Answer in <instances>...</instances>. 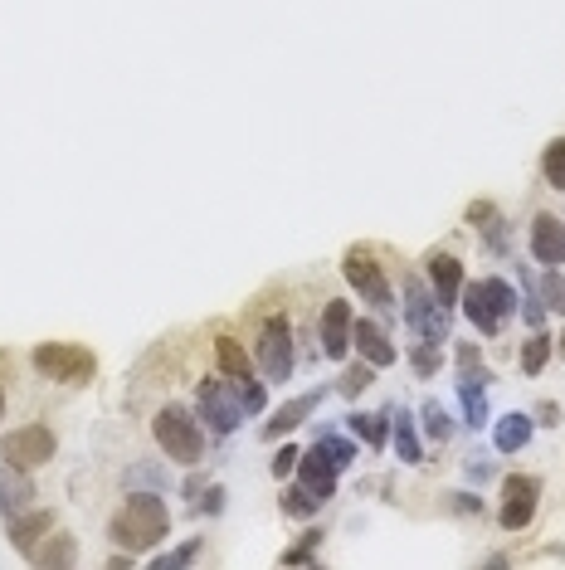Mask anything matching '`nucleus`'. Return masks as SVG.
Here are the masks:
<instances>
[{
    "label": "nucleus",
    "mask_w": 565,
    "mask_h": 570,
    "mask_svg": "<svg viewBox=\"0 0 565 570\" xmlns=\"http://www.w3.org/2000/svg\"><path fill=\"white\" fill-rule=\"evenodd\" d=\"M108 532L127 551H151L156 541H166V532H171V512H166V502L156 493H132L113 512V527Z\"/></svg>",
    "instance_id": "1"
},
{
    "label": "nucleus",
    "mask_w": 565,
    "mask_h": 570,
    "mask_svg": "<svg viewBox=\"0 0 565 570\" xmlns=\"http://www.w3.org/2000/svg\"><path fill=\"white\" fill-rule=\"evenodd\" d=\"M463 312H468V322H473L483 337H497L502 322L517 312V293H512V283H502V278H483V283L463 288Z\"/></svg>",
    "instance_id": "2"
},
{
    "label": "nucleus",
    "mask_w": 565,
    "mask_h": 570,
    "mask_svg": "<svg viewBox=\"0 0 565 570\" xmlns=\"http://www.w3.org/2000/svg\"><path fill=\"white\" fill-rule=\"evenodd\" d=\"M30 361H35L39 376L59 380V385H88L93 371H98L93 351H88V346H74V342H39Z\"/></svg>",
    "instance_id": "3"
},
{
    "label": "nucleus",
    "mask_w": 565,
    "mask_h": 570,
    "mask_svg": "<svg viewBox=\"0 0 565 570\" xmlns=\"http://www.w3.org/2000/svg\"><path fill=\"white\" fill-rule=\"evenodd\" d=\"M151 429H156V444L166 449V458H176V463H195L200 449H205L200 419L190 415L186 405H166L161 415L151 419Z\"/></svg>",
    "instance_id": "4"
},
{
    "label": "nucleus",
    "mask_w": 565,
    "mask_h": 570,
    "mask_svg": "<svg viewBox=\"0 0 565 570\" xmlns=\"http://www.w3.org/2000/svg\"><path fill=\"white\" fill-rule=\"evenodd\" d=\"M405 322L415 327L424 342H449V307L434 298L419 278H405Z\"/></svg>",
    "instance_id": "5"
},
{
    "label": "nucleus",
    "mask_w": 565,
    "mask_h": 570,
    "mask_svg": "<svg viewBox=\"0 0 565 570\" xmlns=\"http://www.w3.org/2000/svg\"><path fill=\"white\" fill-rule=\"evenodd\" d=\"M54 449H59V439H54L49 424H20V429H10L0 439V454H5V463H15V468H39V463L54 458Z\"/></svg>",
    "instance_id": "6"
},
{
    "label": "nucleus",
    "mask_w": 565,
    "mask_h": 570,
    "mask_svg": "<svg viewBox=\"0 0 565 570\" xmlns=\"http://www.w3.org/2000/svg\"><path fill=\"white\" fill-rule=\"evenodd\" d=\"M195 405H200V419H205L215 434L239 429V419H244V400H239V390H234V385H225V380H200V390H195Z\"/></svg>",
    "instance_id": "7"
},
{
    "label": "nucleus",
    "mask_w": 565,
    "mask_h": 570,
    "mask_svg": "<svg viewBox=\"0 0 565 570\" xmlns=\"http://www.w3.org/2000/svg\"><path fill=\"white\" fill-rule=\"evenodd\" d=\"M259 371L268 380H288L293 376V327L288 317H268L259 332Z\"/></svg>",
    "instance_id": "8"
},
{
    "label": "nucleus",
    "mask_w": 565,
    "mask_h": 570,
    "mask_svg": "<svg viewBox=\"0 0 565 570\" xmlns=\"http://www.w3.org/2000/svg\"><path fill=\"white\" fill-rule=\"evenodd\" d=\"M341 273H346V283H351L371 307H395V293H390V283H385V273H380V264L371 259V254L351 249L346 264H341Z\"/></svg>",
    "instance_id": "9"
},
{
    "label": "nucleus",
    "mask_w": 565,
    "mask_h": 570,
    "mask_svg": "<svg viewBox=\"0 0 565 570\" xmlns=\"http://www.w3.org/2000/svg\"><path fill=\"white\" fill-rule=\"evenodd\" d=\"M536 497H541V483L531 478V473H517V478H507L502 483V527L507 532H522L531 527V517H536Z\"/></svg>",
    "instance_id": "10"
},
{
    "label": "nucleus",
    "mask_w": 565,
    "mask_h": 570,
    "mask_svg": "<svg viewBox=\"0 0 565 570\" xmlns=\"http://www.w3.org/2000/svg\"><path fill=\"white\" fill-rule=\"evenodd\" d=\"M298 473H302V488H307V493H317L322 502H327V497L337 493L341 463L327 454V444H312V449L298 458Z\"/></svg>",
    "instance_id": "11"
},
{
    "label": "nucleus",
    "mask_w": 565,
    "mask_h": 570,
    "mask_svg": "<svg viewBox=\"0 0 565 570\" xmlns=\"http://www.w3.org/2000/svg\"><path fill=\"white\" fill-rule=\"evenodd\" d=\"M351 303H332L322 307V351H327V361H346V351H351Z\"/></svg>",
    "instance_id": "12"
},
{
    "label": "nucleus",
    "mask_w": 565,
    "mask_h": 570,
    "mask_svg": "<svg viewBox=\"0 0 565 570\" xmlns=\"http://www.w3.org/2000/svg\"><path fill=\"white\" fill-rule=\"evenodd\" d=\"M35 483H30V468H15V463H5L0 468V517L10 522V517H20V512H30L35 507Z\"/></svg>",
    "instance_id": "13"
},
{
    "label": "nucleus",
    "mask_w": 565,
    "mask_h": 570,
    "mask_svg": "<svg viewBox=\"0 0 565 570\" xmlns=\"http://www.w3.org/2000/svg\"><path fill=\"white\" fill-rule=\"evenodd\" d=\"M531 254H536V264L561 268L565 264V220L536 215V220H531Z\"/></svg>",
    "instance_id": "14"
},
{
    "label": "nucleus",
    "mask_w": 565,
    "mask_h": 570,
    "mask_svg": "<svg viewBox=\"0 0 565 570\" xmlns=\"http://www.w3.org/2000/svg\"><path fill=\"white\" fill-rule=\"evenodd\" d=\"M429 288L444 307H453L463 293V264L453 254H429Z\"/></svg>",
    "instance_id": "15"
},
{
    "label": "nucleus",
    "mask_w": 565,
    "mask_h": 570,
    "mask_svg": "<svg viewBox=\"0 0 565 570\" xmlns=\"http://www.w3.org/2000/svg\"><path fill=\"white\" fill-rule=\"evenodd\" d=\"M322 400H327V385H322V390H307V395H298V400H288V405H283V410L264 424V439H278V434H288V429L307 424V415H312Z\"/></svg>",
    "instance_id": "16"
},
{
    "label": "nucleus",
    "mask_w": 565,
    "mask_h": 570,
    "mask_svg": "<svg viewBox=\"0 0 565 570\" xmlns=\"http://www.w3.org/2000/svg\"><path fill=\"white\" fill-rule=\"evenodd\" d=\"M351 346L361 351V361H371V366H390L395 361V346H390V337L380 332L376 322H351Z\"/></svg>",
    "instance_id": "17"
},
{
    "label": "nucleus",
    "mask_w": 565,
    "mask_h": 570,
    "mask_svg": "<svg viewBox=\"0 0 565 570\" xmlns=\"http://www.w3.org/2000/svg\"><path fill=\"white\" fill-rule=\"evenodd\" d=\"M49 527H54V512H20V517H10V541H15V551L35 556L39 536H49Z\"/></svg>",
    "instance_id": "18"
},
{
    "label": "nucleus",
    "mask_w": 565,
    "mask_h": 570,
    "mask_svg": "<svg viewBox=\"0 0 565 570\" xmlns=\"http://www.w3.org/2000/svg\"><path fill=\"white\" fill-rule=\"evenodd\" d=\"M531 424H536V419L517 415V410L497 419V429H492V444H497V454H517V449H527V444H531Z\"/></svg>",
    "instance_id": "19"
},
{
    "label": "nucleus",
    "mask_w": 565,
    "mask_h": 570,
    "mask_svg": "<svg viewBox=\"0 0 565 570\" xmlns=\"http://www.w3.org/2000/svg\"><path fill=\"white\" fill-rule=\"evenodd\" d=\"M458 400H463V424H473V429L488 424V395H483V380L463 376L458 380Z\"/></svg>",
    "instance_id": "20"
},
{
    "label": "nucleus",
    "mask_w": 565,
    "mask_h": 570,
    "mask_svg": "<svg viewBox=\"0 0 565 570\" xmlns=\"http://www.w3.org/2000/svg\"><path fill=\"white\" fill-rule=\"evenodd\" d=\"M390 444H395V454H400V463H419L424 458V444H419V429L415 419L400 410V419L390 424Z\"/></svg>",
    "instance_id": "21"
},
{
    "label": "nucleus",
    "mask_w": 565,
    "mask_h": 570,
    "mask_svg": "<svg viewBox=\"0 0 565 570\" xmlns=\"http://www.w3.org/2000/svg\"><path fill=\"white\" fill-rule=\"evenodd\" d=\"M215 356H220V371H225L229 380L254 376V361H249V351L234 342V337H220V342H215Z\"/></svg>",
    "instance_id": "22"
},
{
    "label": "nucleus",
    "mask_w": 565,
    "mask_h": 570,
    "mask_svg": "<svg viewBox=\"0 0 565 570\" xmlns=\"http://www.w3.org/2000/svg\"><path fill=\"white\" fill-rule=\"evenodd\" d=\"M468 220H473V225H478V229H483V234H488V244H492V249H497V254L507 249V234H502V215L492 210L488 200H478V205H468Z\"/></svg>",
    "instance_id": "23"
},
{
    "label": "nucleus",
    "mask_w": 565,
    "mask_h": 570,
    "mask_svg": "<svg viewBox=\"0 0 565 570\" xmlns=\"http://www.w3.org/2000/svg\"><path fill=\"white\" fill-rule=\"evenodd\" d=\"M385 419H390V410H380V415H351V429H356L371 449H380V444L390 439V424H385Z\"/></svg>",
    "instance_id": "24"
},
{
    "label": "nucleus",
    "mask_w": 565,
    "mask_h": 570,
    "mask_svg": "<svg viewBox=\"0 0 565 570\" xmlns=\"http://www.w3.org/2000/svg\"><path fill=\"white\" fill-rule=\"evenodd\" d=\"M541 176H546V186L565 190V137H556V142L541 152Z\"/></svg>",
    "instance_id": "25"
},
{
    "label": "nucleus",
    "mask_w": 565,
    "mask_h": 570,
    "mask_svg": "<svg viewBox=\"0 0 565 570\" xmlns=\"http://www.w3.org/2000/svg\"><path fill=\"white\" fill-rule=\"evenodd\" d=\"M551 346H556V342H551L546 332H536V337L522 346V371H527V376H541V366L551 361Z\"/></svg>",
    "instance_id": "26"
},
{
    "label": "nucleus",
    "mask_w": 565,
    "mask_h": 570,
    "mask_svg": "<svg viewBox=\"0 0 565 570\" xmlns=\"http://www.w3.org/2000/svg\"><path fill=\"white\" fill-rule=\"evenodd\" d=\"M419 415H424V434H429V439H439V444H449V434H453V419L444 415V405H439V400H424V410H419Z\"/></svg>",
    "instance_id": "27"
},
{
    "label": "nucleus",
    "mask_w": 565,
    "mask_h": 570,
    "mask_svg": "<svg viewBox=\"0 0 565 570\" xmlns=\"http://www.w3.org/2000/svg\"><path fill=\"white\" fill-rule=\"evenodd\" d=\"M74 556H78V551H74V536H54L44 551H35L39 566H74Z\"/></svg>",
    "instance_id": "28"
},
{
    "label": "nucleus",
    "mask_w": 565,
    "mask_h": 570,
    "mask_svg": "<svg viewBox=\"0 0 565 570\" xmlns=\"http://www.w3.org/2000/svg\"><path fill=\"white\" fill-rule=\"evenodd\" d=\"M317 507H322V497L317 493H307V488H288V493H283V517H312V512H317Z\"/></svg>",
    "instance_id": "29"
},
{
    "label": "nucleus",
    "mask_w": 565,
    "mask_h": 570,
    "mask_svg": "<svg viewBox=\"0 0 565 570\" xmlns=\"http://www.w3.org/2000/svg\"><path fill=\"white\" fill-rule=\"evenodd\" d=\"M234 390H239V400H244V415H259L268 405V395H264V380H254V376H244V380H234Z\"/></svg>",
    "instance_id": "30"
},
{
    "label": "nucleus",
    "mask_w": 565,
    "mask_h": 570,
    "mask_svg": "<svg viewBox=\"0 0 565 570\" xmlns=\"http://www.w3.org/2000/svg\"><path fill=\"white\" fill-rule=\"evenodd\" d=\"M371 376H376V366H371V361H361V366H351V371H346V376H341V395H361V390H366V385H371Z\"/></svg>",
    "instance_id": "31"
},
{
    "label": "nucleus",
    "mask_w": 565,
    "mask_h": 570,
    "mask_svg": "<svg viewBox=\"0 0 565 570\" xmlns=\"http://www.w3.org/2000/svg\"><path fill=\"white\" fill-rule=\"evenodd\" d=\"M541 303L556 307V312L565 317V273H561V268H551V278L541 283Z\"/></svg>",
    "instance_id": "32"
},
{
    "label": "nucleus",
    "mask_w": 565,
    "mask_h": 570,
    "mask_svg": "<svg viewBox=\"0 0 565 570\" xmlns=\"http://www.w3.org/2000/svg\"><path fill=\"white\" fill-rule=\"evenodd\" d=\"M410 366H415V376H434L439 371V342H424L410 351Z\"/></svg>",
    "instance_id": "33"
},
{
    "label": "nucleus",
    "mask_w": 565,
    "mask_h": 570,
    "mask_svg": "<svg viewBox=\"0 0 565 570\" xmlns=\"http://www.w3.org/2000/svg\"><path fill=\"white\" fill-rule=\"evenodd\" d=\"M195 551H200V541H186V546H176V551H166V556H156L151 566L156 570H176V566H190L195 561Z\"/></svg>",
    "instance_id": "34"
},
{
    "label": "nucleus",
    "mask_w": 565,
    "mask_h": 570,
    "mask_svg": "<svg viewBox=\"0 0 565 570\" xmlns=\"http://www.w3.org/2000/svg\"><path fill=\"white\" fill-rule=\"evenodd\" d=\"M317 444H327V454L337 458L341 468H346V463H351V458H356V449H351V444H346V439H337V434H317Z\"/></svg>",
    "instance_id": "35"
},
{
    "label": "nucleus",
    "mask_w": 565,
    "mask_h": 570,
    "mask_svg": "<svg viewBox=\"0 0 565 570\" xmlns=\"http://www.w3.org/2000/svg\"><path fill=\"white\" fill-rule=\"evenodd\" d=\"M312 546H322V532H302V546L283 551V561H312Z\"/></svg>",
    "instance_id": "36"
},
{
    "label": "nucleus",
    "mask_w": 565,
    "mask_h": 570,
    "mask_svg": "<svg viewBox=\"0 0 565 570\" xmlns=\"http://www.w3.org/2000/svg\"><path fill=\"white\" fill-rule=\"evenodd\" d=\"M298 449H293V444H283V454H273V473H278V478H288V473H293V468H298Z\"/></svg>",
    "instance_id": "37"
},
{
    "label": "nucleus",
    "mask_w": 565,
    "mask_h": 570,
    "mask_svg": "<svg viewBox=\"0 0 565 570\" xmlns=\"http://www.w3.org/2000/svg\"><path fill=\"white\" fill-rule=\"evenodd\" d=\"M453 507H458V512H483V502L468 493H453Z\"/></svg>",
    "instance_id": "38"
},
{
    "label": "nucleus",
    "mask_w": 565,
    "mask_h": 570,
    "mask_svg": "<svg viewBox=\"0 0 565 570\" xmlns=\"http://www.w3.org/2000/svg\"><path fill=\"white\" fill-rule=\"evenodd\" d=\"M132 483H156V468H132Z\"/></svg>",
    "instance_id": "39"
},
{
    "label": "nucleus",
    "mask_w": 565,
    "mask_h": 570,
    "mask_svg": "<svg viewBox=\"0 0 565 570\" xmlns=\"http://www.w3.org/2000/svg\"><path fill=\"white\" fill-rule=\"evenodd\" d=\"M220 497H225L220 488H210V493H205V512H220Z\"/></svg>",
    "instance_id": "40"
},
{
    "label": "nucleus",
    "mask_w": 565,
    "mask_h": 570,
    "mask_svg": "<svg viewBox=\"0 0 565 570\" xmlns=\"http://www.w3.org/2000/svg\"><path fill=\"white\" fill-rule=\"evenodd\" d=\"M0 415H5V390H0Z\"/></svg>",
    "instance_id": "41"
},
{
    "label": "nucleus",
    "mask_w": 565,
    "mask_h": 570,
    "mask_svg": "<svg viewBox=\"0 0 565 570\" xmlns=\"http://www.w3.org/2000/svg\"><path fill=\"white\" fill-rule=\"evenodd\" d=\"M561 351H565V337H561Z\"/></svg>",
    "instance_id": "42"
}]
</instances>
